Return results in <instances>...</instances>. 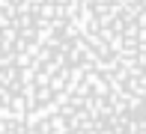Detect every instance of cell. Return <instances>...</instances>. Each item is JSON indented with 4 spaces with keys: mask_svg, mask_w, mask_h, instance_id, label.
<instances>
[{
    "mask_svg": "<svg viewBox=\"0 0 146 134\" xmlns=\"http://www.w3.org/2000/svg\"><path fill=\"white\" fill-rule=\"evenodd\" d=\"M0 134H146V0H0Z\"/></svg>",
    "mask_w": 146,
    "mask_h": 134,
    "instance_id": "obj_1",
    "label": "cell"
}]
</instances>
